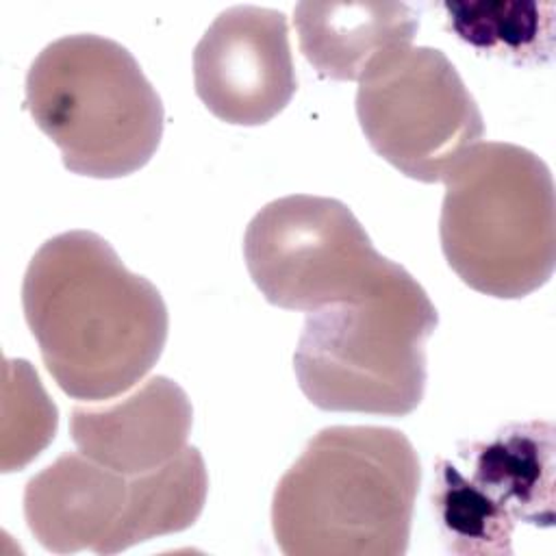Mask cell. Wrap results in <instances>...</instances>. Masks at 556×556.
I'll return each mask as SVG.
<instances>
[{"label": "cell", "instance_id": "obj_5", "mask_svg": "<svg viewBox=\"0 0 556 556\" xmlns=\"http://www.w3.org/2000/svg\"><path fill=\"white\" fill-rule=\"evenodd\" d=\"M26 109L63 165L91 178L141 169L163 135V104L137 59L100 35L48 43L26 74Z\"/></svg>", "mask_w": 556, "mask_h": 556}, {"label": "cell", "instance_id": "obj_12", "mask_svg": "<svg viewBox=\"0 0 556 556\" xmlns=\"http://www.w3.org/2000/svg\"><path fill=\"white\" fill-rule=\"evenodd\" d=\"M552 452L549 424L508 426L469 447V473L463 476L513 528L517 521L552 526Z\"/></svg>", "mask_w": 556, "mask_h": 556}, {"label": "cell", "instance_id": "obj_15", "mask_svg": "<svg viewBox=\"0 0 556 556\" xmlns=\"http://www.w3.org/2000/svg\"><path fill=\"white\" fill-rule=\"evenodd\" d=\"M17 374V426L4 432L2 471H13L33 460L54 437L56 406L39 384L37 374L26 361H11Z\"/></svg>", "mask_w": 556, "mask_h": 556}, {"label": "cell", "instance_id": "obj_13", "mask_svg": "<svg viewBox=\"0 0 556 556\" xmlns=\"http://www.w3.org/2000/svg\"><path fill=\"white\" fill-rule=\"evenodd\" d=\"M443 536L458 554H508L513 526L493 510L452 460H439L432 489Z\"/></svg>", "mask_w": 556, "mask_h": 556}, {"label": "cell", "instance_id": "obj_7", "mask_svg": "<svg viewBox=\"0 0 556 556\" xmlns=\"http://www.w3.org/2000/svg\"><path fill=\"white\" fill-rule=\"evenodd\" d=\"M356 115L369 146L408 178L441 182L484 135L482 113L452 61L404 46L358 78Z\"/></svg>", "mask_w": 556, "mask_h": 556}, {"label": "cell", "instance_id": "obj_3", "mask_svg": "<svg viewBox=\"0 0 556 556\" xmlns=\"http://www.w3.org/2000/svg\"><path fill=\"white\" fill-rule=\"evenodd\" d=\"M437 308L400 265L380 287L306 315L293 369L324 410L402 417L426 389V341Z\"/></svg>", "mask_w": 556, "mask_h": 556}, {"label": "cell", "instance_id": "obj_1", "mask_svg": "<svg viewBox=\"0 0 556 556\" xmlns=\"http://www.w3.org/2000/svg\"><path fill=\"white\" fill-rule=\"evenodd\" d=\"M22 306L46 369L76 400L128 391L167 341L169 317L159 289L87 230L56 235L35 252Z\"/></svg>", "mask_w": 556, "mask_h": 556}, {"label": "cell", "instance_id": "obj_4", "mask_svg": "<svg viewBox=\"0 0 556 556\" xmlns=\"http://www.w3.org/2000/svg\"><path fill=\"white\" fill-rule=\"evenodd\" d=\"M441 248L471 289L523 298L556 261V198L547 165L515 143H476L447 174Z\"/></svg>", "mask_w": 556, "mask_h": 556}, {"label": "cell", "instance_id": "obj_14", "mask_svg": "<svg viewBox=\"0 0 556 556\" xmlns=\"http://www.w3.org/2000/svg\"><path fill=\"white\" fill-rule=\"evenodd\" d=\"M452 28L480 48L523 52L536 46L541 17L536 4L510 2H445Z\"/></svg>", "mask_w": 556, "mask_h": 556}, {"label": "cell", "instance_id": "obj_6", "mask_svg": "<svg viewBox=\"0 0 556 556\" xmlns=\"http://www.w3.org/2000/svg\"><path fill=\"white\" fill-rule=\"evenodd\" d=\"M243 256L267 302L304 313L369 293L400 267L343 202L306 193L265 204L245 228Z\"/></svg>", "mask_w": 556, "mask_h": 556}, {"label": "cell", "instance_id": "obj_9", "mask_svg": "<svg viewBox=\"0 0 556 556\" xmlns=\"http://www.w3.org/2000/svg\"><path fill=\"white\" fill-rule=\"evenodd\" d=\"M195 93L237 126L276 117L298 89L287 17L263 7H230L206 28L193 52Z\"/></svg>", "mask_w": 556, "mask_h": 556}, {"label": "cell", "instance_id": "obj_10", "mask_svg": "<svg viewBox=\"0 0 556 556\" xmlns=\"http://www.w3.org/2000/svg\"><path fill=\"white\" fill-rule=\"evenodd\" d=\"M193 408L178 382L154 376L126 400L102 406H76L70 430L87 458L124 476L163 467L187 447Z\"/></svg>", "mask_w": 556, "mask_h": 556}, {"label": "cell", "instance_id": "obj_11", "mask_svg": "<svg viewBox=\"0 0 556 556\" xmlns=\"http://www.w3.org/2000/svg\"><path fill=\"white\" fill-rule=\"evenodd\" d=\"M295 28L319 76L358 80L378 56L410 46L419 20L402 2H300Z\"/></svg>", "mask_w": 556, "mask_h": 556}, {"label": "cell", "instance_id": "obj_2", "mask_svg": "<svg viewBox=\"0 0 556 556\" xmlns=\"http://www.w3.org/2000/svg\"><path fill=\"white\" fill-rule=\"evenodd\" d=\"M419 482L417 452L400 430L324 428L276 486V543L287 556H400Z\"/></svg>", "mask_w": 556, "mask_h": 556}, {"label": "cell", "instance_id": "obj_8", "mask_svg": "<svg viewBox=\"0 0 556 556\" xmlns=\"http://www.w3.org/2000/svg\"><path fill=\"white\" fill-rule=\"evenodd\" d=\"M24 515L50 552L117 554L154 539L146 476H124L67 452L28 480Z\"/></svg>", "mask_w": 556, "mask_h": 556}]
</instances>
